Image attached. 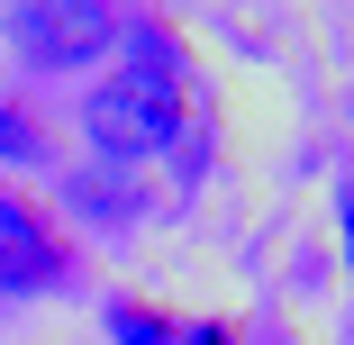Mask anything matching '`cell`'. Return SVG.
Segmentation results:
<instances>
[{
	"instance_id": "obj_4",
	"label": "cell",
	"mask_w": 354,
	"mask_h": 345,
	"mask_svg": "<svg viewBox=\"0 0 354 345\" xmlns=\"http://www.w3.org/2000/svg\"><path fill=\"white\" fill-rule=\"evenodd\" d=\"M127 55H136V64H127V82H146V91L173 100V82H182V37H173V28H136Z\"/></svg>"
},
{
	"instance_id": "obj_1",
	"label": "cell",
	"mask_w": 354,
	"mask_h": 345,
	"mask_svg": "<svg viewBox=\"0 0 354 345\" xmlns=\"http://www.w3.org/2000/svg\"><path fill=\"white\" fill-rule=\"evenodd\" d=\"M109 10H82V0H28V10L0 19V37H10V55L46 64V73H73V64L109 55Z\"/></svg>"
},
{
	"instance_id": "obj_7",
	"label": "cell",
	"mask_w": 354,
	"mask_h": 345,
	"mask_svg": "<svg viewBox=\"0 0 354 345\" xmlns=\"http://www.w3.org/2000/svg\"><path fill=\"white\" fill-rule=\"evenodd\" d=\"M82 200H91V218H100V227H127V218H136L118 182H73V209H82Z\"/></svg>"
},
{
	"instance_id": "obj_6",
	"label": "cell",
	"mask_w": 354,
	"mask_h": 345,
	"mask_svg": "<svg viewBox=\"0 0 354 345\" xmlns=\"http://www.w3.org/2000/svg\"><path fill=\"white\" fill-rule=\"evenodd\" d=\"M109 336H118V345H173L182 327H173L164 309H146V300H118V309H109Z\"/></svg>"
},
{
	"instance_id": "obj_5",
	"label": "cell",
	"mask_w": 354,
	"mask_h": 345,
	"mask_svg": "<svg viewBox=\"0 0 354 345\" xmlns=\"http://www.w3.org/2000/svg\"><path fill=\"white\" fill-rule=\"evenodd\" d=\"M46 155H55L46 118H37L28 100H0V164H46Z\"/></svg>"
},
{
	"instance_id": "obj_8",
	"label": "cell",
	"mask_w": 354,
	"mask_h": 345,
	"mask_svg": "<svg viewBox=\"0 0 354 345\" xmlns=\"http://www.w3.org/2000/svg\"><path fill=\"white\" fill-rule=\"evenodd\" d=\"M173 345H236V327H227V318H200V327H182Z\"/></svg>"
},
{
	"instance_id": "obj_9",
	"label": "cell",
	"mask_w": 354,
	"mask_h": 345,
	"mask_svg": "<svg viewBox=\"0 0 354 345\" xmlns=\"http://www.w3.org/2000/svg\"><path fill=\"white\" fill-rule=\"evenodd\" d=\"M336 200H345V254H354V182H345V191H336Z\"/></svg>"
},
{
	"instance_id": "obj_2",
	"label": "cell",
	"mask_w": 354,
	"mask_h": 345,
	"mask_svg": "<svg viewBox=\"0 0 354 345\" xmlns=\"http://www.w3.org/2000/svg\"><path fill=\"white\" fill-rule=\"evenodd\" d=\"M82 136H91V155H109V164H146V155H164V146H173V100L118 73V82H100V91H91Z\"/></svg>"
},
{
	"instance_id": "obj_3",
	"label": "cell",
	"mask_w": 354,
	"mask_h": 345,
	"mask_svg": "<svg viewBox=\"0 0 354 345\" xmlns=\"http://www.w3.org/2000/svg\"><path fill=\"white\" fill-rule=\"evenodd\" d=\"M64 282V236L46 227L37 200L0 191V291H55Z\"/></svg>"
}]
</instances>
